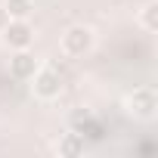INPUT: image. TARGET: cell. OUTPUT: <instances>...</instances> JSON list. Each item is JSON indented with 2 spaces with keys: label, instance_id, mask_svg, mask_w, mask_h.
I'll list each match as a JSON object with an SVG mask.
<instances>
[{
  "label": "cell",
  "instance_id": "obj_1",
  "mask_svg": "<svg viewBox=\"0 0 158 158\" xmlns=\"http://www.w3.org/2000/svg\"><path fill=\"white\" fill-rule=\"evenodd\" d=\"M31 90H34V96L37 99H59L62 96V90H65V81H62V74H59V68H53V65H37V71L31 74Z\"/></svg>",
  "mask_w": 158,
  "mask_h": 158
},
{
  "label": "cell",
  "instance_id": "obj_2",
  "mask_svg": "<svg viewBox=\"0 0 158 158\" xmlns=\"http://www.w3.org/2000/svg\"><path fill=\"white\" fill-rule=\"evenodd\" d=\"M93 44H96V37H93V31H90L87 25H71V28L62 34L59 50H62L65 56H71V59H81V56H87V53L93 50Z\"/></svg>",
  "mask_w": 158,
  "mask_h": 158
},
{
  "label": "cell",
  "instance_id": "obj_3",
  "mask_svg": "<svg viewBox=\"0 0 158 158\" xmlns=\"http://www.w3.org/2000/svg\"><path fill=\"white\" fill-rule=\"evenodd\" d=\"M127 112L139 121H152L158 115V96L152 87H136L130 96H127Z\"/></svg>",
  "mask_w": 158,
  "mask_h": 158
},
{
  "label": "cell",
  "instance_id": "obj_4",
  "mask_svg": "<svg viewBox=\"0 0 158 158\" xmlns=\"http://www.w3.org/2000/svg\"><path fill=\"white\" fill-rule=\"evenodd\" d=\"M3 44L16 53V50H31L34 44V28L28 25V19H10V25L3 28Z\"/></svg>",
  "mask_w": 158,
  "mask_h": 158
},
{
  "label": "cell",
  "instance_id": "obj_5",
  "mask_svg": "<svg viewBox=\"0 0 158 158\" xmlns=\"http://www.w3.org/2000/svg\"><path fill=\"white\" fill-rule=\"evenodd\" d=\"M37 59L28 53V50H16V56L10 59V74L16 77V81H31V74L37 71Z\"/></svg>",
  "mask_w": 158,
  "mask_h": 158
},
{
  "label": "cell",
  "instance_id": "obj_6",
  "mask_svg": "<svg viewBox=\"0 0 158 158\" xmlns=\"http://www.w3.org/2000/svg\"><path fill=\"white\" fill-rule=\"evenodd\" d=\"M74 133H81V136H90V139H102V124L90 115V112H84V115H74Z\"/></svg>",
  "mask_w": 158,
  "mask_h": 158
},
{
  "label": "cell",
  "instance_id": "obj_7",
  "mask_svg": "<svg viewBox=\"0 0 158 158\" xmlns=\"http://www.w3.org/2000/svg\"><path fill=\"white\" fill-rule=\"evenodd\" d=\"M56 152H59V155H81V152H84V136L74 133V130L65 133V136L56 143Z\"/></svg>",
  "mask_w": 158,
  "mask_h": 158
},
{
  "label": "cell",
  "instance_id": "obj_8",
  "mask_svg": "<svg viewBox=\"0 0 158 158\" xmlns=\"http://www.w3.org/2000/svg\"><path fill=\"white\" fill-rule=\"evenodd\" d=\"M34 0H6V16L10 19H31Z\"/></svg>",
  "mask_w": 158,
  "mask_h": 158
},
{
  "label": "cell",
  "instance_id": "obj_9",
  "mask_svg": "<svg viewBox=\"0 0 158 158\" xmlns=\"http://www.w3.org/2000/svg\"><path fill=\"white\" fill-rule=\"evenodd\" d=\"M139 25L146 31H158V3H155V0L139 10Z\"/></svg>",
  "mask_w": 158,
  "mask_h": 158
}]
</instances>
